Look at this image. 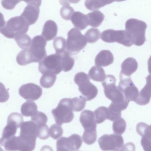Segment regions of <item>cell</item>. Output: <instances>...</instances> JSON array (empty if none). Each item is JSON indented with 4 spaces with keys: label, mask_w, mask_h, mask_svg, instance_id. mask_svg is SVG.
Segmentation results:
<instances>
[{
    "label": "cell",
    "mask_w": 151,
    "mask_h": 151,
    "mask_svg": "<svg viewBox=\"0 0 151 151\" xmlns=\"http://www.w3.org/2000/svg\"><path fill=\"white\" fill-rule=\"evenodd\" d=\"M147 27L145 22L136 19H129L126 22V31L129 34L133 44L141 46L144 44Z\"/></svg>",
    "instance_id": "1"
},
{
    "label": "cell",
    "mask_w": 151,
    "mask_h": 151,
    "mask_svg": "<svg viewBox=\"0 0 151 151\" xmlns=\"http://www.w3.org/2000/svg\"><path fill=\"white\" fill-rule=\"evenodd\" d=\"M116 78L114 76H106L102 82L105 95L107 98L112 101V104L128 106L129 102L125 99L122 92L116 86Z\"/></svg>",
    "instance_id": "2"
},
{
    "label": "cell",
    "mask_w": 151,
    "mask_h": 151,
    "mask_svg": "<svg viewBox=\"0 0 151 151\" xmlns=\"http://www.w3.org/2000/svg\"><path fill=\"white\" fill-rule=\"evenodd\" d=\"M29 25L21 16L13 17L7 21L5 26L0 28V33L6 38L13 39L16 36L26 34Z\"/></svg>",
    "instance_id": "3"
},
{
    "label": "cell",
    "mask_w": 151,
    "mask_h": 151,
    "mask_svg": "<svg viewBox=\"0 0 151 151\" xmlns=\"http://www.w3.org/2000/svg\"><path fill=\"white\" fill-rule=\"evenodd\" d=\"M56 123L61 126L71 122L74 118L71 99H61L56 108L51 111Z\"/></svg>",
    "instance_id": "4"
},
{
    "label": "cell",
    "mask_w": 151,
    "mask_h": 151,
    "mask_svg": "<svg viewBox=\"0 0 151 151\" xmlns=\"http://www.w3.org/2000/svg\"><path fill=\"white\" fill-rule=\"evenodd\" d=\"M87 42L84 35L77 28H72L67 34L66 51L70 55H76L84 48Z\"/></svg>",
    "instance_id": "5"
},
{
    "label": "cell",
    "mask_w": 151,
    "mask_h": 151,
    "mask_svg": "<svg viewBox=\"0 0 151 151\" xmlns=\"http://www.w3.org/2000/svg\"><path fill=\"white\" fill-rule=\"evenodd\" d=\"M36 140L23 136H14L5 141L2 146L7 151H33L35 148Z\"/></svg>",
    "instance_id": "6"
},
{
    "label": "cell",
    "mask_w": 151,
    "mask_h": 151,
    "mask_svg": "<svg viewBox=\"0 0 151 151\" xmlns=\"http://www.w3.org/2000/svg\"><path fill=\"white\" fill-rule=\"evenodd\" d=\"M74 81L79 87L80 92L87 101L95 99L98 94L97 87L90 82L88 75L84 72H79L74 76Z\"/></svg>",
    "instance_id": "7"
},
{
    "label": "cell",
    "mask_w": 151,
    "mask_h": 151,
    "mask_svg": "<svg viewBox=\"0 0 151 151\" xmlns=\"http://www.w3.org/2000/svg\"><path fill=\"white\" fill-rule=\"evenodd\" d=\"M39 70L41 73L57 75L62 71L60 54H52L46 56L39 63Z\"/></svg>",
    "instance_id": "8"
},
{
    "label": "cell",
    "mask_w": 151,
    "mask_h": 151,
    "mask_svg": "<svg viewBox=\"0 0 151 151\" xmlns=\"http://www.w3.org/2000/svg\"><path fill=\"white\" fill-rule=\"evenodd\" d=\"M103 41L107 43L117 42L127 47L133 45L131 38L126 30H114L108 29L103 31L100 35Z\"/></svg>",
    "instance_id": "9"
},
{
    "label": "cell",
    "mask_w": 151,
    "mask_h": 151,
    "mask_svg": "<svg viewBox=\"0 0 151 151\" xmlns=\"http://www.w3.org/2000/svg\"><path fill=\"white\" fill-rule=\"evenodd\" d=\"M23 122V116L20 114L12 113L9 115L7 125L4 129L2 136L0 139V144L1 146L5 141L15 136L17 129Z\"/></svg>",
    "instance_id": "10"
},
{
    "label": "cell",
    "mask_w": 151,
    "mask_h": 151,
    "mask_svg": "<svg viewBox=\"0 0 151 151\" xmlns=\"http://www.w3.org/2000/svg\"><path fill=\"white\" fill-rule=\"evenodd\" d=\"M46 45L47 41L41 35H37L33 38L28 49L33 63H39L47 56Z\"/></svg>",
    "instance_id": "11"
},
{
    "label": "cell",
    "mask_w": 151,
    "mask_h": 151,
    "mask_svg": "<svg viewBox=\"0 0 151 151\" xmlns=\"http://www.w3.org/2000/svg\"><path fill=\"white\" fill-rule=\"evenodd\" d=\"M98 142L103 151H117L124 145V139L120 135L105 134L99 138Z\"/></svg>",
    "instance_id": "12"
},
{
    "label": "cell",
    "mask_w": 151,
    "mask_h": 151,
    "mask_svg": "<svg viewBox=\"0 0 151 151\" xmlns=\"http://www.w3.org/2000/svg\"><path fill=\"white\" fill-rule=\"evenodd\" d=\"M120 82L118 87L119 89L128 101L135 102L139 95V90L134 84L130 77H126L120 74Z\"/></svg>",
    "instance_id": "13"
},
{
    "label": "cell",
    "mask_w": 151,
    "mask_h": 151,
    "mask_svg": "<svg viewBox=\"0 0 151 151\" xmlns=\"http://www.w3.org/2000/svg\"><path fill=\"white\" fill-rule=\"evenodd\" d=\"M82 140L80 136L73 134L69 137H62L56 142L57 151H76L81 147Z\"/></svg>",
    "instance_id": "14"
},
{
    "label": "cell",
    "mask_w": 151,
    "mask_h": 151,
    "mask_svg": "<svg viewBox=\"0 0 151 151\" xmlns=\"http://www.w3.org/2000/svg\"><path fill=\"white\" fill-rule=\"evenodd\" d=\"M19 93L26 100L34 101L41 96L42 89L39 85L31 83L22 85L19 89Z\"/></svg>",
    "instance_id": "15"
},
{
    "label": "cell",
    "mask_w": 151,
    "mask_h": 151,
    "mask_svg": "<svg viewBox=\"0 0 151 151\" xmlns=\"http://www.w3.org/2000/svg\"><path fill=\"white\" fill-rule=\"evenodd\" d=\"M80 122L85 131H97V124L94 112L90 110H85L80 116Z\"/></svg>",
    "instance_id": "16"
},
{
    "label": "cell",
    "mask_w": 151,
    "mask_h": 151,
    "mask_svg": "<svg viewBox=\"0 0 151 151\" xmlns=\"http://www.w3.org/2000/svg\"><path fill=\"white\" fill-rule=\"evenodd\" d=\"M40 10L39 7L28 4L25 8L21 15L29 25L34 24L38 19Z\"/></svg>",
    "instance_id": "17"
},
{
    "label": "cell",
    "mask_w": 151,
    "mask_h": 151,
    "mask_svg": "<svg viewBox=\"0 0 151 151\" xmlns=\"http://www.w3.org/2000/svg\"><path fill=\"white\" fill-rule=\"evenodd\" d=\"M20 135L36 139L38 126L32 121L23 122L20 125Z\"/></svg>",
    "instance_id": "18"
},
{
    "label": "cell",
    "mask_w": 151,
    "mask_h": 151,
    "mask_svg": "<svg viewBox=\"0 0 151 151\" xmlns=\"http://www.w3.org/2000/svg\"><path fill=\"white\" fill-rule=\"evenodd\" d=\"M114 58L112 53L108 50H102L95 59V64L98 67H106L113 63Z\"/></svg>",
    "instance_id": "19"
},
{
    "label": "cell",
    "mask_w": 151,
    "mask_h": 151,
    "mask_svg": "<svg viewBox=\"0 0 151 151\" xmlns=\"http://www.w3.org/2000/svg\"><path fill=\"white\" fill-rule=\"evenodd\" d=\"M58 33V27L55 21L48 20L44 24L41 36L46 41L52 40L56 36Z\"/></svg>",
    "instance_id": "20"
},
{
    "label": "cell",
    "mask_w": 151,
    "mask_h": 151,
    "mask_svg": "<svg viewBox=\"0 0 151 151\" xmlns=\"http://www.w3.org/2000/svg\"><path fill=\"white\" fill-rule=\"evenodd\" d=\"M137 68L138 63L136 60L133 58H128L121 64L120 74L125 76L129 77L136 71Z\"/></svg>",
    "instance_id": "21"
},
{
    "label": "cell",
    "mask_w": 151,
    "mask_h": 151,
    "mask_svg": "<svg viewBox=\"0 0 151 151\" xmlns=\"http://www.w3.org/2000/svg\"><path fill=\"white\" fill-rule=\"evenodd\" d=\"M71 19L74 27L79 30H84L88 26L87 15L80 12H74Z\"/></svg>",
    "instance_id": "22"
},
{
    "label": "cell",
    "mask_w": 151,
    "mask_h": 151,
    "mask_svg": "<svg viewBox=\"0 0 151 151\" xmlns=\"http://www.w3.org/2000/svg\"><path fill=\"white\" fill-rule=\"evenodd\" d=\"M147 79V82L144 88L139 93L138 97L135 101L137 104L145 105L150 103L151 99V88L150 83V76Z\"/></svg>",
    "instance_id": "23"
},
{
    "label": "cell",
    "mask_w": 151,
    "mask_h": 151,
    "mask_svg": "<svg viewBox=\"0 0 151 151\" xmlns=\"http://www.w3.org/2000/svg\"><path fill=\"white\" fill-rule=\"evenodd\" d=\"M88 25L93 27H98L103 23L105 16L102 12L95 10L90 12L87 15Z\"/></svg>",
    "instance_id": "24"
},
{
    "label": "cell",
    "mask_w": 151,
    "mask_h": 151,
    "mask_svg": "<svg viewBox=\"0 0 151 151\" xmlns=\"http://www.w3.org/2000/svg\"><path fill=\"white\" fill-rule=\"evenodd\" d=\"M37 112L38 107L33 101L28 100L21 106V114L25 117H32Z\"/></svg>",
    "instance_id": "25"
},
{
    "label": "cell",
    "mask_w": 151,
    "mask_h": 151,
    "mask_svg": "<svg viewBox=\"0 0 151 151\" xmlns=\"http://www.w3.org/2000/svg\"><path fill=\"white\" fill-rule=\"evenodd\" d=\"M114 1L115 0H86L85 5L89 10L95 11Z\"/></svg>",
    "instance_id": "26"
},
{
    "label": "cell",
    "mask_w": 151,
    "mask_h": 151,
    "mask_svg": "<svg viewBox=\"0 0 151 151\" xmlns=\"http://www.w3.org/2000/svg\"><path fill=\"white\" fill-rule=\"evenodd\" d=\"M88 76L91 80L97 82H103L106 76L104 70L97 66H93L90 69Z\"/></svg>",
    "instance_id": "27"
},
{
    "label": "cell",
    "mask_w": 151,
    "mask_h": 151,
    "mask_svg": "<svg viewBox=\"0 0 151 151\" xmlns=\"http://www.w3.org/2000/svg\"><path fill=\"white\" fill-rule=\"evenodd\" d=\"M60 55L61 56L62 70L65 72H67L72 70L74 65V59L71 57L66 52Z\"/></svg>",
    "instance_id": "28"
},
{
    "label": "cell",
    "mask_w": 151,
    "mask_h": 151,
    "mask_svg": "<svg viewBox=\"0 0 151 151\" xmlns=\"http://www.w3.org/2000/svg\"><path fill=\"white\" fill-rule=\"evenodd\" d=\"M94 114L96 124L103 123L105 120L108 119L109 117L108 108L105 106H100L96 109Z\"/></svg>",
    "instance_id": "29"
},
{
    "label": "cell",
    "mask_w": 151,
    "mask_h": 151,
    "mask_svg": "<svg viewBox=\"0 0 151 151\" xmlns=\"http://www.w3.org/2000/svg\"><path fill=\"white\" fill-rule=\"evenodd\" d=\"M16 60L17 63L22 66L33 63V59L28 49L25 50L20 52L17 55Z\"/></svg>",
    "instance_id": "30"
},
{
    "label": "cell",
    "mask_w": 151,
    "mask_h": 151,
    "mask_svg": "<svg viewBox=\"0 0 151 151\" xmlns=\"http://www.w3.org/2000/svg\"><path fill=\"white\" fill-rule=\"evenodd\" d=\"M14 39L18 46L24 50L28 49L32 42L30 36L26 34L17 35Z\"/></svg>",
    "instance_id": "31"
},
{
    "label": "cell",
    "mask_w": 151,
    "mask_h": 151,
    "mask_svg": "<svg viewBox=\"0 0 151 151\" xmlns=\"http://www.w3.org/2000/svg\"><path fill=\"white\" fill-rule=\"evenodd\" d=\"M56 80V76L52 74H43L40 80L41 86L45 88H51Z\"/></svg>",
    "instance_id": "32"
},
{
    "label": "cell",
    "mask_w": 151,
    "mask_h": 151,
    "mask_svg": "<svg viewBox=\"0 0 151 151\" xmlns=\"http://www.w3.org/2000/svg\"><path fill=\"white\" fill-rule=\"evenodd\" d=\"M86 99L81 96L71 99L73 110L76 112L82 111L86 106Z\"/></svg>",
    "instance_id": "33"
},
{
    "label": "cell",
    "mask_w": 151,
    "mask_h": 151,
    "mask_svg": "<svg viewBox=\"0 0 151 151\" xmlns=\"http://www.w3.org/2000/svg\"><path fill=\"white\" fill-rule=\"evenodd\" d=\"M53 47L56 54H61L66 51V40L62 37H58L54 40Z\"/></svg>",
    "instance_id": "34"
},
{
    "label": "cell",
    "mask_w": 151,
    "mask_h": 151,
    "mask_svg": "<svg viewBox=\"0 0 151 151\" xmlns=\"http://www.w3.org/2000/svg\"><path fill=\"white\" fill-rule=\"evenodd\" d=\"M126 128V121L121 118L115 121L113 124V129L115 134L121 135L125 132Z\"/></svg>",
    "instance_id": "35"
},
{
    "label": "cell",
    "mask_w": 151,
    "mask_h": 151,
    "mask_svg": "<svg viewBox=\"0 0 151 151\" xmlns=\"http://www.w3.org/2000/svg\"><path fill=\"white\" fill-rule=\"evenodd\" d=\"M84 36L86 37L87 42L90 43H94L100 39V32L98 29L91 28L86 32Z\"/></svg>",
    "instance_id": "36"
},
{
    "label": "cell",
    "mask_w": 151,
    "mask_h": 151,
    "mask_svg": "<svg viewBox=\"0 0 151 151\" xmlns=\"http://www.w3.org/2000/svg\"><path fill=\"white\" fill-rule=\"evenodd\" d=\"M97 137V131H84L82 138L83 142L88 145H91L95 142Z\"/></svg>",
    "instance_id": "37"
},
{
    "label": "cell",
    "mask_w": 151,
    "mask_h": 151,
    "mask_svg": "<svg viewBox=\"0 0 151 151\" xmlns=\"http://www.w3.org/2000/svg\"><path fill=\"white\" fill-rule=\"evenodd\" d=\"M64 131L61 126L57 124H53L49 129V134L51 138L55 140L60 138L63 134Z\"/></svg>",
    "instance_id": "38"
},
{
    "label": "cell",
    "mask_w": 151,
    "mask_h": 151,
    "mask_svg": "<svg viewBox=\"0 0 151 151\" xmlns=\"http://www.w3.org/2000/svg\"><path fill=\"white\" fill-rule=\"evenodd\" d=\"M31 121L35 122L37 126H42L47 123L48 117L43 113L38 111L35 115L32 116Z\"/></svg>",
    "instance_id": "39"
},
{
    "label": "cell",
    "mask_w": 151,
    "mask_h": 151,
    "mask_svg": "<svg viewBox=\"0 0 151 151\" xmlns=\"http://www.w3.org/2000/svg\"><path fill=\"white\" fill-rule=\"evenodd\" d=\"M74 12V9L70 5H64L60 11V15L65 20L71 19L72 15Z\"/></svg>",
    "instance_id": "40"
},
{
    "label": "cell",
    "mask_w": 151,
    "mask_h": 151,
    "mask_svg": "<svg viewBox=\"0 0 151 151\" xmlns=\"http://www.w3.org/2000/svg\"><path fill=\"white\" fill-rule=\"evenodd\" d=\"M137 131L142 137L151 134V126L143 122H140L137 126Z\"/></svg>",
    "instance_id": "41"
},
{
    "label": "cell",
    "mask_w": 151,
    "mask_h": 151,
    "mask_svg": "<svg viewBox=\"0 0 151 151\" xmlns=\"http://www.w3.org/2000/svg\"><path fill=\"white\" fill-rule=\"evenodd\" d=\"M37 137L41 140H46L49 137L48 127L46 124L38 126Z\"/></svg>",
    "instance_id": "42"
},
{
    "label": "cell",
    "mask_w": 151,
    "mask_h": 151,
    "mask_svg": "<svg viewBox=\"0 0 151 151\" xmlns=\"http://www.w3.org/2000/svg\"><path fill=\"white\" fill-rule=\"evenodd\" d=\"M21 0H2L1 5L5 9L11 10L14 9L16 5L19 3Z\"/></svg>",
    "instance_id": "43"
},
{
    "label": "cell",
    "mask_w": 151,
    "mask_h": 151,
    "mask_svg": "<svg viewBox=\"0 0 151 151\" xmlns=\"http://www.w3.org/2000/svg\"><path fill=\"white\" fill-rule=\"evenodd\" d=\"M9 98V92L4 85L0 82V103H5Z\"/></svg>",
    "instance_id": "44"
},
{
    "label": "cell",
    "mask_w": 151,
    "mask_h": 151,
    "mask_svg": "<svg viewBox=\"0 0 151 151\" xmlns=\"http://www.w3.org/2000/svg\"><path fill=\"white\" fill-rule=\"evenodd\" d=\"M141 144L145 151H151V134L142 137Z\"/></svg>",
    "instance_id": "45"
},
{
    "label": "cell",
    "mask_w": 151,
    "mask_h": 151,
    "mask_svg": "<svg viewBox=\"0 0 151 151\" xmlns=\"http://www.w3.org/2000/svg\"><path fill=\"white\" fill-rule=\"evenodd\" d=\"M135 145L132 142L127 143L124 145L119 150L117 151H135Z\"/></svg>",
    "instance_id": "46"
},
{
    "label": "cell",
    "mask_w": 151,
    "mask_h": 151,
    "mask_svg": "<svg viewBox=\"0 0 151 151\" xmlns=\"http://www.w3.org/2000/svg\"><path fill=\"white\" fill-rule=\"evenodd\" d=\"M25 2L28 4H32L40 7L41 4V0H21Z\"/></svg>",
    "instance_id": "47"
},
{
    "label": "cell",
    "mask_w": 151,
    "mask_h": 151,
    "mask_svg": "<svg viewBox=\"0 0 151 151\" xmlns=\"http://www.w3.org/2000/svg\"><path fill=\"white\" fill-rule=\"evenodd\" d=\"M80 1V0H59L60 4L63 6L70 5V3L77 4Z\"/></svg>",
    "instance_id": "48"
},
{
    "label": "cell",
    "mask_w": 151,
    "mask_h": 151,
    "mask_svg": "<svg viewBox=\"0 0 151 151\" xmlns=\"http://www.w3.org/2000/svg\"><path fill=\"white\" fill-rule=\"evenodd\" d=\"M5 25V21L4 20L3 15L0 12V28L4 27Z\"/></svg>",
    "instance_id": "49"
},
{
    "label": "cell",
    "mask_w": 151,
    "mask_h": 151,
    "mask_svg": "<svg viewBox=\"0 0 151 151\" xmlns=\"http://www.w3.org/2000/svg\"><path fill=\"white\" fill-rule=\"evenodd\" d=\"M40 151H53L52 148L48 145H45L42 147Z\"/></svg>",
    "instance_id": "50"
},
{
    "label": "cell",
    "mask_w": 151,
    "mask_h": 151,
    "mask_svg": "<svg viewBox=\"0 0 151 151\" xmlns=\"http://www.w3.org/2000/svg\"><path fill=\"white\" fill-rule=\"evenodd\" d=\"M126 1V0H115V1L116 2H121L123 1Z\"/></svg>",
    "instance_id": "51"
},
{
    "label": "cell",
    "mask_w": 151,
    "mask_h": 151,
    "mask_svg": "<svg viewBox=\"0 0 151 151\" xmlns=\"http://www.w3.org/2000/svg\"><path fill=\"white\" fill-rule=\"evenodd\" d=\"M0 151H4V150H3L1 148V147H0Z\"/></svg>",
    "instance_id": "52"
}]
</instances>
